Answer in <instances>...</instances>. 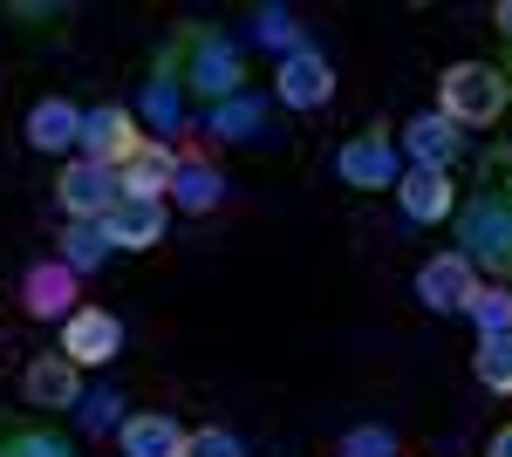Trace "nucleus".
<instances>
[{
  "label": "nucleus",
  "instance_id": "1",
  "mask_svg": "<svg viewBox=\"0 0 512 457\" xmlns=\"http://www.w3.org/2000/svg\"><path fill=\"white\" fill-rule=\"evenodd\" d=\"M512 103V89L499 69H485V62H458L451 76H444V116L451 123H499Z\"/></svg>",
  "mask_w": 512,
  "mask_h": 457
},
{
  "label": "nucleus",
  "instance_id": "2",
  "mask_svg": "<svg viewBox=\"0 0 512 457\" xmlns=\"http://www.w3.org/2000/svg\"><path fill=\"white\" fill-rule=\"evenodd\" d=\"M465 260H485V267L512 273V205H499V198H478V205H465Z\"/></svg>",
  "mask_w": 512,
  "mask_h": 457
},
{
  "label": "nucleus",
  "instance_id": "3",
  "mask_svg": "<svg viewBox=\"0 0 512 457\" xmlns=\"http://www.w3.org/2000/svg\"><path fill=\"white\" fill-rule=\"evenodd\" d=\"M137 144H144V137H137L130 110H117V103H103V110H82V157H89V164H110V171H123Z\"/></svg>",
  "mask_w": 512,
  "mask_h": 457
},
{
  "label": "nucleus",
  "instance_id": "4",
  "mask_svg": "<svg viewBox=\"0 0 512 457\" xmlns=\"http://www.w3.org/2000/svg\"><path fill=\"white\" fill-rule=\"evenodd\" d=\"M280 103L287 110H321L328 96H335V69H328V55H315V48H294L287 62H280Z\"/></svg>",
  "mask_w": 512,
  "mask_h": 457
},
{
  "label": "nucleus",
  "instance_id": "5",
  "mask_svg": "<svg viewBox=\"0 0 512 457\" xmlns=\"http://www.w3.org/2000/svg\"><path fill=\"white\" fill-rule=\"evenodd\" d=\"M117 198H123V191H117V171H110V164L76 157V164L62 171V205H69V219H103Z\"/></svg>",
  "mask_w": 512,
  "mask_h": 457
},
{
  "label": "nucleus",
  "instance_id": "6",
  "mask_svg": "<svg viewBox=\"0 0 512 457\" xmlns=\"http://www.w3.org/2000/svg\"><path fill=\"white\" fill-rule=\"evenodd\" d=\"M123 348V328H117V314H103V307H76L69 314V328H62V355L69 362H110Z\"/></svg>",
  "mask_w": 512,
  "mask_h": 457
},
{
  "label": "nucleus",
  "instance_id": "7",
  "mask_svg": "<svg viewBox=\"0 0 512 457\" xmlns=\"http://www.w3.org/2000/svg\"><path fill=\"white\" fill-rule=\"evenodd\" d=\"M335 171H342L355 191H390L396 178H403V164H396L390 137H355V144H342Z\"/></svg>",
  "mask_w": 512,
  "mask_h": 457
},
{
  "label": "nucleus",
  "instance_id": "8",
  "mask_svg": "<svg viewBox=\"0 0 512 457\" xmlns=\"http://www.w3.org/2000/svg\"><path fill=\"white\" fill-rule=\"evenodd\" d=\"M472 260L465 253H444V260H431V267L417 273V294H424V307H437V314H465V301H472Z\"/></svg>",
  "mask_w": 512,
  "mask_h": 457
},
{
  "label": "nucleus",
  "instance_id": "9",
  "mask_svg": "<svg viewBox=\"0 0 512 457\" xmlns=\"http://www.w3.org/2000/svg\"><path fill=\"white\" fill-rule=\"evenodd\" d=\"M103 232H110V246H158L164 239V205L158 198H117L110 212H103Z\"/></svg>",
  "mask_w": 512,
  "mask_h": 457
},
{
  "label": "nucleus",
  "instance_id": "10",
  "mask_svg": "<svg viewBox=\"0 0 512 457\" xmlns=\"http://www.w3.org/2000/svg\"><path fill=\"white\" fill-rule=\"evenodd\" d=\"M28 403H41V410H69V403H82L76 362H69V355H35V362H28Z\"/></svg>",
  "mask_w": 512,
  "mask_h": 457
},
{
  "label": "nucleus",
  "instance_id": "11",
  "mask_svg": "<svg viewBox=\"0 0 512 457\" xmlns=\"http://www.w3.org/2000/svg\"><path fill=\"white\" fill-rule=\"evenodd\" d=\"M192 89H205L212 103H226V96H239V48L233 41H198V55H192Z\"/></svg>",
  "mask_w": 512,
  "mask_h": 457
},
{
  "label": "nucleus",
  "instance_id": "12",
  "mask_svg": "<svg viewBox=\"0 0 512 457\" xmlns=\"http://www.w3.org/2000/svg\"><path fill=\"white\" fill-rule=\"evenodd\" d=\"M171 171H178V157L164 151V144H137L130 164L117 171V191L123 198H158V191H171Z\"/></svg>",
  "mask_w": 512,
  "mask_h": 457
},
{
  "label": "nucleus",
  "instance_id": "13",
  "mask_svg": "<svg viewBox=\"0 0 512 457\" xmlns=\"http://www.w3.org/2000/svg\"><path fill=\"white\" fill-rule=\"evenodd\" d=\"M396 198H403V212H410L417 226H437V219L451 212V178H444V171H403V178H396Z\"/></svg>",
  "mask_w": 512,
  "mask_h": 457
},
{
  "label": "nucleus",
  "instance_id": "14",
  "mask_svg": "<svg viewBox=\"0 0 512 457\" xmlns=\"http://www.w3.org/2000/svg\"><path fill=\"white\" fill-rule=\"evenodd\" d=\"M28 144L35 151H69V144H82V110L62 103V96L55 103H35L28 110Z\"/></svg>",
  "mask_w": 512,
  "mask_h": 457
},
{
  "label": "nucleus",
  "instance_id": "15",
  "mask_svg": "<svg viewBox=\"0 0 512 457\" xmlns=\"http://www.w3.org/2000/svg\"><path fill=\"white\" fill-rule=\"evenodd\" d=\"M123 457H185V430L151 410V417H130L123 423Z\"/></svg>",
  "mask_w": 512,
  "mask_h": 457
},
{
  "label": "nucleus",
  "instance_id": "16",
  "mask_svg": "<svg viewBox=\"0 0 512 457\" xmlns=\"http://www.w3.org/2000/svg\"><path fill=\"white\" fill-rule=\"evenodd\" d=\"M403 144L417 157V171H444V164L458 157V123H451V116H417V123L403 130Z\"/></svg>",
  "mask_w": 512,
  "mask_h": 457
},
{
  "label": "nucleus",
  "instance_id": "17",
  "mask_svg": "<svg viewBox=\"0 0 512 457\" xmlns=\"http://www.w3.org/2000/svg\"><path fill=\"white\" fill-rule=\"evenodd\" d=\"M219 171L205 164V157H178V171H171V198L185 205V212H212L219 205Z\"/></svg>",
  "mask_w": 512,
  "mask_h": 457
},
{
  "label": "nucleus",
  "instance_id": "18",
  "mask_svg": "<svg viewBox=\"0 0 512 457\" xmlns=\"http://www.w3.org/2000/svg\"><path fill=\"white\" fill-rule=\"evenodd\" d=\"M260 123H267V103H260V96H226V103H212V137L246 144V137H260Z\"/></svg>",
  "mask_w": 512,
  "mask_h": 457
},
{
  "label": "nucleus",
  "instance_id": "19",
  "mask_svg": "<svg viewBox=\"0 0 512 457\" xmlns=\"http://www.w3.org/2000/svg\"><path fill=\"white\" fill-rule=\"evenodd\" d=\"M76 301V273L69 267H35L28 273V314H69Z\"/></svg>",
  "mask_w": 512,
  "mask_h": 457
},
{
  "label": "nucleus",
  "instance_id": "20",
  "mask_svg": "<svg viewBox=\"0 0 512 457\" xmlns=\"http://www.w3.org/2000/svg\"><path fill=\"white\" fill-rule=\"evenodd\" d=\"M103 253H110L103 219H76V226H69V239H62V267H69V273H89V267H103Z\"/></svg>",
  "mask_w": 512,
  "mask_h": 457
},
{
  "label": "nucleus",
  "instance_id": "21",
  "mask_svg": "<svg viewBox=\"0 0 512 457\" xmlns=\"http://www.w3.org/2000/svg\"><path fill=\"white\" fill-rule=\"evenodd\" d=\"M465 314L478 321V335H512V294L506 287H472Z\"/></svg>",
  "mask_w": 512,
  "mask_h": 457
},
{
  "label": "nucleus",
  "instance_id": "22",
  "mask_svg": "<svg viewBox=\"0 0 512 457\" xmlns=\"http://www.w3.org/2000/svg\"><path fill=\"white\" fill-rule=\"evenodd\" d=\"M144 116L158 123L164 137H171V130L185 123V96H178V82H171V76H158V82H151V89H144Z\"/></svg>",
  "mask_w": 512,
  "mask_h": 457
},
{
  "label": "nucleus",
  "instance_id": "23",
  "mask_svg": "<svg viewBox=\"0 0 512 457\" xmlns=\"http://www.w3.org/2000/svg\"><path fill=\"white\" fill-rule=\"evenodd\" d=\"M478 382L485 389H512V335H485V348H478Z\"/></svg>",
  "mask_w": 512,
  "mask_h": 457
},
{
  "label": "nucleus",
  "instance_id": "24",
  "mask_svg": "<svg viewBox=\"0 0 512 457\" xmlns=\"http://www.w3.org/2000/svg\"><path fill=\"white\" fill-rule=\"evenodd\" d=\"M117 410H123V396H117V389H96V396H89V403L76 410V423L89 430V437H103V430L117 423Z\"/></svg>",
  "mask_w": 512,
  "mask_h": 457
},
{
  "label": "nucleus",
  "instance_id": "25",
  "mask_svg": "<svg viewBox=\"0 0 512 457\" xmlns=\"http://www.w3.org/2000/svg\"><path fill=\"white\" fill-rule=\"evenodd\" d=\"M260 41H267V48H280V55H294V48H301L294 14H287V7H267V14H260Z\"/></svg>",
  "mask_w": 512,
  "mask_h": 457
},
{
  "label": "nucleus",
  "instance_id": "26",
  "mask_svg": "<svg viewBox=\"0 0 512 457\" xmlns=\"http://www.w3.org/2000/svg\"><path fill=\"white\" fill-rule=\"evenodd\" d=\"M342 457H396V437L390 430H349L342 437Z\"/></svg>",
  "mask_w": 512,
  "mask_h": 457
},
{
  "label": "nucleus",
  "instance_id": "27",
  "mask_svg": "<svg viewBox=\"0 0 512 457\" xmlns=\"http://www.w3.org/2000/svg\"><path fill=\"white\" fill-rule=\"evenodd\" d=\"M185 457H246V451H239V437H226V430H198V437H185Z\"/></svg>",
  "mask_w": 512,
  "mask_h": 457
},
{
  "label": "nucleus",
  "instance_id": "28",
  "mask_svg": "<svg viewBox=\"0 0 512 457\" xmlns=\"http://www.w3.org/2000/svg\"><path fill=\"white\" fill-rule=\"evenodd\" d=\"M7 457H69V444H55V437H21Z\"/></svg>",
  "mask_w": 512,
  "mask_h": 457
},
{
  "label": "nucleus",
  "instance_id": "29",
  "mask_svg": "<svg viewBox=\"0 0 512 457\" xmlns=\"http://www.w3.org/2000/svg\"><path fill=\"white\" fill-rule=\"evenodd\" d=\"M485 457H512V430H492V444H485Z\"/></svg>",
  "mask_w": 512,
  "mask_h": 457
},
{
  "label": "nucleus",
  "instance_id": "30",
  "mask_svg": "<svg viewBox=\"0 0 512 457\" xmlns=\"http://www.w3.org/2000/svg\"><path fill=\"white\" fill-rule=\"evenodd\" d=\"M499 28H506V35H512V0H506V7H499Z\"/></svg>",
  "mask_w": 512,
  "mask_h": 457
}]
</instances>
